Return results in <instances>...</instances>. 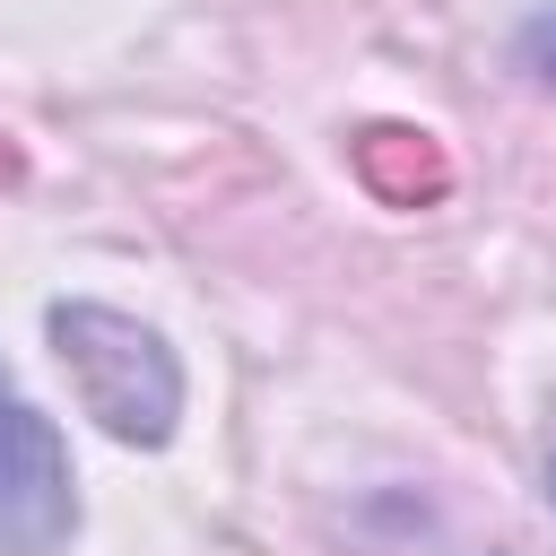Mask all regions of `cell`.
I'll list each match as a JSON object with an SVG mask.
<instances>
[{"label":"cell","mask_w":556,"mask_h":556,"mask_svg":"<svg viewBox=\"0 0 556 556\" xmlns=\"http://www.w3.org/2000/svg\"><path fill=\"white\" fill-rule=\"evenodd\" d=\"M356 174H365V191L391 200V208H417V200H434V191L452 182L443 148H434L426 130H400V122H374V130L356 139Z\"/></svg>","instance_id":"3957f363"},{"label":"cell","mask_w":556,"mask_h":556,"mask_svg":"<svg viewBox=\"0 0 556 556\" xmlns=\"http://www.w3.org/2000/svg\"><path fill=\"white\" fill-rule=\"evenodd\" d=\"M43 330H52V356L70 374V400L113 443H148L156 452L174 434V417H182V365H174V348L148 321H130L113 304H52Z\"/></svg>","instance_id":"6da1fadb"},{"label":"cell","mask_w":556,"mask_h":556,"mask_svg":"<svg viewBox=\"0 0 556 556\" xmlns=\"http://www.w3.org/2000/svg\"><path fill=\"white\" fill-rule=\"evenodd\" d=\"M78 530V486L61 426L9 382L0 365V556H52Z\"/></svg>","instance_id":"7a4b0ae2"},{"label":"cell","mask_w":556,"mask_h":556,"mask_svg":"<svg viewBox=\"0 0 556 556\" xmlns=\"http://www.w3.org/2000/svg\"><path fill=\"white\" fill-rule=\"evenodd\" d=\"M9 174H17V156H9V148H0V182H9Z\"/></svg>","instance_id":"5b68a950"},{"label":"cell","mask_w":556,"mask_h":556,"mask_svg":"<svg viewBox=\"0 0 556 556\" xmlns=\"http://www.w3.org/2000/svg\"><path fill=\"white\" fill-rule=\"evenodd\" d=\"M547 495H556V460H547Z\"/></svg>","instance_id":"8992f818"},{"label":"cell","mask_w":556,"mask_h":556,"mask_svg":"<svg viewBox=\"0 0 556 556\" xmlns=\"http://www.w3.org/2000/svg\"><path fill=\"white\" fill-rule=\"evenodd\" d=\"M521 61H530L539 78H556V9H547V17H530V35H521Z\"/></svg>","instance_id":"277c9868"}]
</instances>
